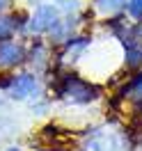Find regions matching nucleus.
Wrapping results in <instances>:
<instances>
[{
  "label": "nucleus",
  "instance_id": "nucleus-10",
  "mask_svg": "<svg viewBox=\"0 0 142 151\" xmlns=\"http://www.w3.org/2000/svg\"><path fill=\"white\" fill-rule=\"evenodd\" d=\"M53 5L62 12V16H71V14H78V12H80L83 0H53Z\"/></svg>",
  "mask_w": 142,
  "mask_h": 151
},
{
  "label": "nucleus",
  "instance_id": "nucleus-11",
  "mask_svg": "<svg viewBox=\"0 0 142 151\" xmlns=\"http://www.w3.org/2000/svg\"><path fill=\"white\" fill-rule=\"evenodd\" d=\"M128 131H131V133H142V103H133L131 105Z\"/></svg>",
  "mask_w": 142,
  "mask_h": 151
},
{
  "label": "nucleus",
  "instance_id": "nucleus-3",
  "mask_svg": "<svg viewBox=\"0 0 142 151\" xmlns=\"http://www.w3.org/2000/svg\"><path fill=\"white\" fill-rule=\"evenodd\" d=\"M53 64H55V46L44 37H30L25 66L37 76H48Z\"/></svg>",
  "mask_w": 142,
  "mask_h": 151
},
{
  "label": "nucleus",
  "instance_id": "nucleus-1",
  "mask_svg": "<svg viewBox=\"0 0 142 151\" xmlns=\"http://www.w3.org/2000/svg\"><path fill=\"white\" fill-rule=\"evenodd\" d=\"M48 76H50L48 89L53 92L57 101H62L66 105H89L99 101L103 94V87L96 80L83 76L76 69H64V66L53 64Z\"/></svg>",
  "mask_w": 142,
  "mask_h": 151
},
{
  "label": "nucleus",
  "instance_id": "nucleus-15",
  "mask_svg": "<svg viewBox=\"0 0 142 151\" xmlns=\"http://www.w3.org/2000/svg\"><path fill=\"white\" fill-rule=\"evenodd\" d=\"M28 2H32V5H41V2H48V0H28Z\"/></svg>",
  "mask_w": 142,
  "mask_h": 151
},
{
  "label": "nucleus",
  "instance_id": "nucleus-4",
  "mask_svg": "<svg viewBox=\"0 0 142 151\" xmlns=\"http://www.w3.org/2000/svg\"><path fill=\"white\" fill-rule=\"evenodd\" d=\"M62 19V12L57 9L53 2H41L35 9L30 12V21H28V37H44L46 39L53 28Z\"/></svg>",
  "mask_w": 142,
  "mask_h": 151
},
{
  "label": "nucleus",
  "instance_id": "nucleus-13",
  "mask_svg": "<svg viewBox=\"0 0 142 151\" xmlns=\"http://www.w3.org/2000/svg\"><path fill=\"white\" fill-rule=\"evenodd\" d=\"M5 151H23V147H19V144H12V147H7Z\"/></svg>",
  "mask_w": 142,
  "mask_h": 151
},
{
  "label": "nucleus",
  "instance_id": "nucleus-9",
  "mask_svg": "<svg viewBox=\"0 0 142 151\" xmlns=\"http://www.w3.org/2000/svg\"><path fill=\"white\" fill-rule=\"evenodd\" d=\"M19 32H16V25H14V19H12V9L7 14H0V41H7V39H16Z\"/></svg>",
  "mask_w": 142,
  "mask_h": 151
},
{
  "label": "nucleus",
  "instance_id": "nucleus-12",
  "mask_svg": "<svg viewBox=\"0 0 142 151\" xmlns=\"http://www.w3.org/2000/svg\"><path fill=\"white\" fill-rule=\"evenodd\" d=\"M126 16L131 21H135V23H142V0H128Z\"/></svg>",
  "mask_w": 142,
  "mask_h": 151
},
{
  "label": "nucleus",
  "instance_id": "nucleus-14",
  "mask_svg": "<svg viewBox=\"0 0 142 151\" xmlns=\"http://www.w3.org/2000/svg\"><path fill=\"white\" fill-rule=\"evenodd\" d=\"M35 151H53V147H48V144H46V147H37Z\"/></svg>",
  "mask_w": 142,
  "mask_h": 151
},
{
  "label": "nucleus",
  "instance_id": "nucleus-5",
  "mask_svg": "<svg viewBox=\"0 0 142 151\" xmlns=\"http://www.w3.org/2000/svg\"><path fill=\"white\" fill-rule=\"evenodd\" d=\"M28 60V41L21 37L0 41V73H12L25 66Z\"/></svg>",
  "mask_w": 142,
  "mask_h": 151
},
{
  "label": "nucleus",
  "instance_id": "nucleus-7",
  "mask_svg": "<svg viewBox=\"0 0 142 151\" xmlns=\"http://www.w3.org/2000/svg\"><path fill=\"white\" fill-rule=\"evenodd\" d=\"M117 96H122L124 101L128 103H142V69L140 71H133V73L124 76L122 78V87L115 92Z\"/></svg>",
  "mask_w": 142,
  "mask_h": 151
},
{
  "label": "nucleus",
  "instance_id": "nucleus-6",
  "mask_svg": "<svg viewBox=\"0 0 142 151\" xmlns=\"http://www.w3.org/2000/svg\"><path fill=\"white\" fill-rule=\"evenodd\" d=\"M122 149L124 140L108 128H92V133H87L85 142H83V151H122Z\"/></svg>",
  "mask_w": 142,
  "mask_h": 151
},
{
  "label": "nucleus",
  "instance_id": "nucleus-2",
  "mask_svg": "<svg viewBox=\"0 0 142 151\" xmlns=\"http://www.w3.org/2000/svg\"><path fill=\"white\" fill-rule=\"evenodd\" d=\"M5 94L9 96L12 101H19V103H32L35 99L44 96V85H41V76L32 73L30 69L23 71H14L9 78V87Z\"/></svg>",
  "mask_w": 142,
  "mask_h": 151
},
{
  "label": "nucleus",
  "instance_id": "nucleus-8",
  "mask_svg": "<svg viewBox=\"0 0 142 151\" xmlns=\"http://www.w3.org/2000/svg\"><path fill=\"white\" fill-rule=\"evenodd\" d=\"M92 12L96 16H103V19H112L119 14H126V5L128 0H89Z\"/></svg>",
  "mask_w": 142,
  "mask_h": 151
}]
</instances>
